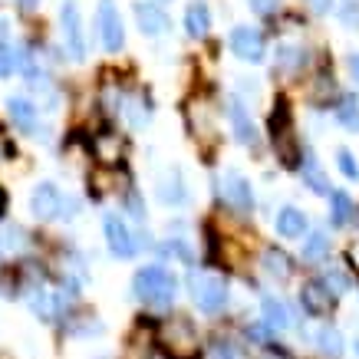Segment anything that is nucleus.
Listing matches in <instances>:
<instances>
[{
  "instance_id": "9b49d317",
  "label": "nucleus",
  "mask_w": 359,
  "mask_h": 359,
  "mask_svg": "<svg viewBox=\"0 0 359 359\" xmlns=\"http://www.w3.org/2000/svg\"><path fill=\"white\" fill-rule=\"evenodd\" d=\"M132 13H135V23H139V30L145 33V36H162V33H168V27H172L168 13H165L158 4H149V0L132 4Z\"/></svg>"
},
{
  "instance_id": "f8f14e48",
  "label": "nucleus",
  "mask_w": 359,
  "mask_h": 359,
  "mask_svg": "<svg viewBox=\"0 0 359 359\" xmlns=\"http://www.w3.org/2000/svg\"><path fill=\"white\" fill-rule=\"evenodd\" d=\"M155 195H158V201L168 208H178L188 201V188H185V178H182V172L178 168H165L162 175H158V182H155Z\"/></svg>"
},
{
  "instance_id": "39448f33",
  "label": "nucleus",
  "mask_w": 359,
  "mask_h": 359,
  "mask_svg": "<svg viewBox=\"0 0 359 359\" xmlns=\"http://www.w3.org/2000/svg\"><path fill=\"white\" fill-rule=\"evenodd\" d=\"M102 234H106V248H109L112 257H119V261H129V257H135V250H139V244H135V234L129 231V224L122 221V215H106L102 218Z\"/></svg>"
},
{
  "instance_id": "f03ea898",
  "label": "nucleus",
  "mask_w": 359,
  "mask_h": 359,
  "mask_svg": "<svg viewBox=\"0 0 359 359\" xmlns=\"http://www.w3.org/2000/svg\"><path fill=\"white\" fill-rule=\"evenodd\" d=\"M132 294L139 297L145 306H152V310H165V306L175 304L178 283H175L172 271H165L162 264H149V267H139V271H135V277H132Z\"/></svg>"
},
{
  "instance_id": "7ed1b4c3",
  "label": "nucleus",
  "mask_w": 359,
  "mask_h": 359,
  "mask_svg": "<svg viewBox=\"0 0 359 359\" xmlns=\"http://www.w3.org/2000/svg\"><path fill=\"white\" fill-rule=\"evenodd\" d=\"M188 290H191V300L201 313L215 316L228 306V283L221 273H211V271H195L188 277Z\"/></svg>"
},
{
  "instance_id": "473e14b6",
  "label": "nucleus",
  "mask_w": 359,
  "mask_h": 359,
  "mask_svg": "<svg viewBox=\"0 0 359 359\" xmlns=\"http://www.w3.org/2000/svg\"><path fill=\"white\" fill-rule=\"evenodd\" d=\"M333 290V294H339V290H349V277L343 271H327V280H323Z\"/></svg>"
},
{
  "instance_id": "a878e982",
  "label": "nucleus",
  "mask_w": 359,
  "mask_h": 359,
  "mask_svg": "<svg viewBox=\"0 0 359 359\" xmlns=\"http://www.w3.org/2000/svg\"><path fill=\"white\" fill-rule=\"evenodd\" d=\"M211 359H244L238 343H231L228 337H218L211 343Z\"/></svg>"
},
{
  "instance_id": "0eeeda50",
  "label": "nucleus",
  "mask_w": 359,
  "mask_h": 359,
  "mask_svg": "<svg viewBox=\"0 0 359 359\" xmlns=\"http://www.w3.org/2000/svg\"><path fill=\"white\" fill-rule=\"evenodd\" d=\"M300 304L310 316H330L337 310V294L313 277V280H304V287H300Z\"/></svg>"
},
{
  "instance_id": "ddd939ff",
  "label": "nucleus",
  "mask_w": 359,
  "mask_h": 359,
  "mask_svg": "<svg viewBox=\"0 0 359 359\" xmlns=\"http://www.w3.org/2000/svg\"><path fill=\"white\" fill-rule=\"evenodd\" d=\"M228 119H231V129H234V139H238L241 145H254V142H257V129H254V122H250V112L238 96L228 99Z\"/></svg>"
},
{
  "instance_id": "c85d7f7f",
  "label": "nucleus",
  "mask_w": 359,
  "mask_h": 359,
  "mask_svg": "<svg viewBox=\"0 0 359 359\" xmlns=\"http://www.w3.org/2000/svg\"><path fill=\"white\" fill-rule=\"evenodd\" d=\"M337 162H339V172L346 175V178L359 182V162L353 158V152H346V149H339V152H337Z\"/></svg>"
},
{
  "instance_id": "2f4dec72",
  "label": "nucleus",
  "mask_w": 359,
  "mask_h": 359,
  "mask_svg": "<svg viewBox=\"0 0 359 359\" xmlns=\"http://www.w3.org/2000/svg\"><path fill=\"white\" fill-rule=\"evenodd\" d=\"M339 17H343V23H346V27H353V30H356V27H359V0H343Z\"/></svg>"
},
{
  "instance_id": "cd10ccee",
  "label": "nucleus",
  "mask_w": 359,
  "mask_h": 359,
  "mask_svg": "<svg viewBox=\"0 0 359 359\" xmlns=\"http://www.w3.org/2000/svg\"><path fill=\"white\" fill-rule=\"evenodd\" d=\"M13 69H17V53H13L11 43H4V40H0V79L13 76Z\"/></svg>"
},
{
  "instance_id": "4468645a",
  "label": "nucleus",
  "mask_w": 359,
  "mask_h": 359,
  "mask_svg": "<svg viewBox=\"0 0 359 359\" xmlns=\"http://www.w3.org/2000/svg\"><path fill=\"white\" fill-rule=\"evenodd\" d=\"M271 135H273V152H277L280 165L283 168H297L300 158H304V152H300V142H297V135H294V126L273 129Z\"/></svg>"
},
{
  "instance_id": "b1692460",
  "label": "nucleus",
  "mask_w": 359,
  "mask_h": 359,
  "mask_svg": "<svg viewBox=\"0 0 359 359\" xmlns=\"http://www.w3.org/2000/svg\"><path fill=\"white\" fill-rule=\"evenodd\" d=\"M337 119H339V126H343V129L359 132V102H356V96H343V99H339Z\"/></svg>"
},
{
  "instance_id": "6e6552de",
  "label": "nucleus",
  "mask_w": 359,
  "mask_h": 359,
  "mask_svg": "<svg viewBox=\"0 0 359 359\" xmlns=\"http://www.w3.org/2000/svg\"><path fill=\"white\" fill-rule=\"evenodd\" d=\"M30 211L36 221H53L63 215V191L53 182H40L30 195Z\"/></svg>"
},
{
  "instance_id": "6ab92c4d",
  "label": "nucleus",
  "mask_w": 359,
  "mask_h": 359,
  "mask_svg": "<svg viewBox=\"0 0 359 359\" xmlns=\"http://www.w3.org/2000/svg\"><path fill=\"white\" fill-rule=\"evenodd\" d=\"M261 313H264V327L267 330H290V310L277 297H264Z\"/></svg>"
},
{
  "instance_id": "58836bf2",
  "label": "nucleus",
  "mask_w": 359,
  "mask_h": 359,
  "mask_svg": "<svg viewBox=\"0 0 359 359\" xmlns=\"http://www.w3.org/2000/svg\"><path fill=\"white\" fill-rule=\"evenodd\" d=\"M349 73H353V79L359 83V53H353L349 56Z\"/></svg>"
},
{
  "instance_id": "4be33fe9",
  "label": "nucleus",
  "mask_w": 359,
  "mask_h": 359,
  "mask_svg": "<svg viewBox=\"0 0 359 359\" xmlns=\"http://www.w3.org/2000/svg\"><path fill=\"white\" fill-rule=\"evenodd\" d=\"M330 205H333L330 221H333L337 228H346L349 221H353V215H356V208H353L349 195H346V191H330Z\"/></svg>"
},
{
  "instance_id": "4c0bfd02",
  "label": "nucleus",
  "mask_w": 359,
  "mask_h": 359,
  "mask_svg": "<svg viewBox=\"0 0 359 359\" xmlns=\"http://www.w3.org/2000/svg\"><path fill=\"white\" fill-rule=\"evenodd\" d=\"M264 359H290V356H287V349H267V353H264Z\"/></svg>"
},
{
  "instance_id": "2eb2a0df",
  "label": "nucleus",
  "mask_w": 359,
  "mask_h": 359,
  "mask_svg": "<svg viewBox=\"0 0 359 359\" xmlns=\"http://www.w3.org/2000/svg\"><path fill=\"white\" fill-rule=\"evenodd\" d=\"M224 201L238 211H250L254 208V191H250V182L241 172H228L224 175Z\"/></svg>"
},
{
  "instance_id": "9d476101",
  "label": "nucleus",
  "mask_w": 359,
  "mask_h": 359,
  "mask_svg": "<svg viewBox=\"0 0 359 359\" xmlns=\"http://www.w3.org/2000/svg\"><path fill=\"white\" fill-rule=\"evenodd\" d=\"M89 152H93V158H96L102 168H119L122 155H126V142H122L116 132H99V135H93V142H89Z\"/></svg>"
},
{
  "instance_id": "c9c22d12",
  "label": "nucleus",
  "mask_w": 359,
  "mask_h": 359,
  "mask_svg": "<svg viewBox=\"0 0 359 359\" xmlns=\"http://www.w3.org/2000/svg\"><path fill=\"white\" fill-rule=\"evenodd\" d=\"M306 4L313 13H330V7H333V0H306Z\"/></svg>"
},
{
  "instance_id": "7c9ffc66",
  "label": "nucleus",
  "mask_w": 359,
  "mask_h": 359,
  "mask_svg": "<svg viewBox=\"0 0 359 359\" xmlns=\"http://www.w3.org/2000/svg\"><path fill=\"white\" fill-rule=\"evenodd\" d=\"M294 63H304V56H300V50L290 43L277 46V66H294Z\"/></svg>"
},
{
  "instance_id": "c756f323",
  "label": "nucleus",
  "mask_w": 359,
  "mask_h": 359,
  "mask_svg": "<svg viewBox=\"0 0 359 359\" xmlns=\"http://www.w3.org/2000/svg\"><path fill=\"white\" fill-rule=\"evenodd\" d=\"M165 254H172V257H178V261H185V264L195 261V257H191V250H188V244H185L182 238L165 241Z\"/></svg>"
},
{
  "instance_id": "a19ab883",
  "label": "nucleus",
  "mask_w": 359,
  "mask_h": 359,
  "mask_svg": "<svg viewBox=\"0 0 359 359\" xmlns=\"http://www.w3.org/2000/svg\"><path fill=\"white\" fill-rule=\"evenodd\" d=\"M356 356H359V339H356Z\"/></svg>"
},
{
  "instance_id": "f704fd0d",
  "label": "nucleus",
  "mask_w": 359,
  "mask_h": 359,
  "mask_svg": "<svg viewBox=\"0 0 359 359\" xmlns=\"http://www.w3.org/2000/svg\"><path fill=\"white\" fill-rule=\"evenodd\" d=\"M250 4V11L257 13V17H271L277 7H280V0H248Z\"/></svg>"
},
{
  "instance_id": "423d86ee",
  "label": "nucleus",
  "mask_w": 359,
  "mask_h": 359,
  "mask_svg": "<svg viewBox=\"0 0 359 359\" xmlns=\"http://www.w3.org/2000/svg\"><path fill=\"white\" fill-rule=\"evenodd\" d=\"M60 27H63V43L66 53L73 60H86V33H83V17H79L76 0H66L63 11H60Z\"/></svg>"
},
{
  "instance_id": "bb28decb",
  "label": "nucleus",
  "mask_w": 359,
  "mask_h": 359,
  "mask_svg": "<svg viewBox=\"0 0 359 359\" xmlns=\"http://www.w3.org/2000/svg\"><path fill=\"white\" fill-rule=\"evenodd\" d=\"M126 116H129V122L135 129H142V126H149V119H152V109L135 102V99H129V102H126Z\"/></svg>"
},
{
  "instance_id": "1a4fd4ad",
  "label": "nucleus",
  "mask_w": 359,
  "mask_h": 359,
  "mask_svg": "<svg viewBox=\"0 0 359 359\" xmlns=\"http://www.w3.org/2000/svg\"><path fill=\"white\" fill-rule=\"evenodd\" d=\"M231 53L244 60V63H261L264 60V36L254 27H234L231 30Z\"/></svg>"
},
{
  "instance_id": "a211bd4d",
  "label": "nucleus",
  "mask_w": 359,
  "mask_h": 359,
  "mask_svg": "<svg viewBox=\"0 0 359 359\" xmlns=\"http://www.w3.org/2000/svg\"><path fill=\"white\" fill-rule=\"evenodd\" d=\"M185 30H188V36H195V40L208 36V30H211V11H208V4H201V0L188 4V11H185Z\"/></svg>"
},
{
  "instance_id": "aec40b11",
  "label": "nucleus",
  "mask_w": 359,
  "mask_h": 359,
  "mask_svg": "<svg viewBox=\"0 0 359 359\" xmlns=\"http://www.w3.org/2000/svg\"><path fill=\"white\" fill-rule=\"evenodd\" d=\"M7 112H11L13 126H20L23 132H36V106H33L30 99H23V96L7 99Z\"/></svg>"
},
{
  "instance_id": "f257e3e1",
  "label": "nucleus",
  "mask_w": 359,
  "mask_h": 359,
  "mask_svg": "<svg viewBox=\"0 0 359 359\" xmlns=\"http://www.w3.org/2000/svg\"><path fill=\"white\" fill-rule=\"evenodd\" d=\"M155 346L165 359H198L201 356V339L188 316H168L155 323Z\"/></svg>"
},
{
  "instance_id": "dca6fc26",
  "label": "nucleus",
  "mask_w": 359,
  "mask_h": 359,
  "mask_svg": "<svg viewBox=\"0 0 359 359\" xmlns=\"http://www.w3.org/2000/svg\"><path fill=\"white\" fill-rule=\"evenodd\" d=\"M304 231H306V215L300 208L287 205L277 211V234L280 238H304Z\"/></svg>"
},
{
  "instance_id": "412c9836",
  "label": "nucleus",
  "mask_w": 359,
  "mask_h": 359,
  "mask_svg": "<svg viewBox=\"0 0 359 359\" xmlns=\"http://www.w3.org/2000/svg\"><path fill=\"white\" fill-rule=\"evenodd\" d=\"M300 172H304V185L313 195H330V178L323 175V168H320V162H316L313 155L300 158Z\"/></svg>"
},
{
  "instance_id": "393cba45",
  "label": "nucleus",
  "mask_w": 359,
  "mask_h": 359,
  "mask_svg": "<svg viewBox=\"0 0 359 359\" xmlns=\"http://www.w3.org/2000/svg\"><path fill=\"white\" fill-rule=\"evenodd\" d=\"M327 250H330V238L323 234V231H313L304 244V261H320Z\"/></svg>"
},
{
  "instance_id": "20e7f679",
  "label": "nucleus",
  "mask_w": 359,
  "mask_h": 359,
  "mask_svg": "<svg viewBox=\"0 0 359 359\" xmlns=\"http://www.w3.org/2000/svg\"><path fill=\"white\" fill-rule=\"evenodd\" d=\"M96 30H99V40L106 46V53H119L126 46V30H122V17L116 11L112 0H99L96 7Z\"/></svg>"
},
{
  "instance_id": "5701e85b",
  "label": "nucleus",
  "mask_w": 359,
  "mask_h": 359,
  "mask_svg": "<svg viewBox=\"0 0 359 359\" xmlns=\"http://www.w3.org/2000/svg\"><path fill=\"white\" fill-rule=\"evenodd\" d=\"M316 349L330 359H339L343 356V333H339L337 327H320V333H316Z\"/></svg>"
},
{
  "instance_id": "f3484780",
  "label": "nucleus",
  "mask_w": 359,
  "mask_h": 359,
  "mask_svg": "<svg viewBox=\"0 0 359 359\" xmlns=\"http://www.w3.org/2000/svg\"><path fill=\"white\" fill-rule=\"evenodd\" d=\"M261 267H264V273H267V277H277V280H287V277L294 273V261H290L280 248H264Z\"/></svg>"
},
{
  "instance_id": "ea45409f",
  "label": "nucleus",
  "mask_w": 359,
  "mask_h": 359,
  "mask_svg": "<svg viewBox=\"0 0 359 359\" xmlns=\"http://www.w3.org/2000/svg\"><path fill=\"white\" fill-rule=\"evenodd\" d=\"M17 4H20V11H36L40 0H17Z\"/></svg>"
},
{
  "instance_id": "e433bc0d",
  "label": "nucleus",
  "mask_w": 359,
  "mask_h": 359,
  "mask_svg": "<svg viewBox=\"0 0 359 359\" xmlns=\"http://www.w3.org/2000/svg\"><path fill=\"white\" fill-rule=\"evenodd\" d=\"M7 208H11V195H7V188H0V221L7 218Z\"/></svg>"
},
{
  "instance_id": "72a5a7b5",
  "label": "nucleus",
  "mask_w": 359,
  "mask_h": 359,
  "mask_svg": "<svg viewBox=\"0 0 359 359\" xmlns=\"http://www.w3.org/2000/svg\"><path fill=\"white\" fill-rule=\"evenodd\" d=\"M327 93L333 96V93H337V86H333V76H327V73H323V76H316V102H327Z\"/></svg>"
}]
</instances>
